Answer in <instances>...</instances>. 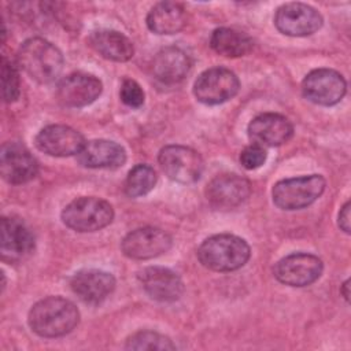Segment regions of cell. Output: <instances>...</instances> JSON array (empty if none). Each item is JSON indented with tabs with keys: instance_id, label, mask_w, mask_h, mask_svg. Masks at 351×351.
Segmentation results:
<instances>
[{
	"instance_id": "6da1fadb",
	"label": "cell",
	"mask_w": 351,
	"mask_h": 351,
	"mask_svg": "<svg viewBox=\"0 0 351 351\" xmlns=\"http://www.w3.org/2000/svg\"><path fill=\"white\" fill-rule=\"evenodd\" d=\"M29 326L41 337H60L70 333L80 321L78 308L60 296L37 302L29 311Z\"/></svg>"
},
{
	"instance_id": "7a4b0ae2",
	"label": "cell",
	"mask_w": 351,
	"mask_h": 351,
	"mask_svg": "<svg viewBox=\"0 0 351 351\" xmlns=\"http://www.w3.org/2000/svg\"><path fill=\"white\" fill-rule=\"evenodd\" d=\"M18 63L32 80L38 84H49L62 73L63 55L52 43L41 37H32L19 47Z\"/></svg>"
},
{
	"instance_id": "3957f363",
	"label": "cell",
	"mask_w": 351,
	"mask_h": 351,
	"mask_svg": "<svg viewBox=\"0 0 351 351\" xmlns=\"http://www.w3.org/2000/svg\"><path fill=\"white\" fill-rule=\"evenodd\" d=\"M251 255L245 240L234 234H215L206 239L199 250L200 263L214 271H233L243 267Z\"/></svg>"
},
{
	"instance_id": "277c9868",
	"label": "cell",
	"mask_w": 351,
	"mask_h": 351,
	"mask_svg": "<svg viewBox=\"0 0 351 351\" xmlns=\"http://www.w3.org/2000/svg\"><path fill=\"white\" fill-rule=\"evenodd\" d=\"M111 204L95 196H82L70 202L62 211L63 223L75 232H96L112 222Z\"/></svg>"
},
{
	"instance_id": "5b68a950",
	"label": "cell",
	"mask_w": 351,
	"mask_h": 351,
	"mask_svg": "<svg viewBox=\"0 0 351 351\" xmlns=\"http://www.w3.org/2000/svg\"><path fill=\"white\" fill-rule=\"evenodd\" d=\"M325 185L326 181L319 174L285 178L273 186V202L281 210H300L313 204L324 193Z\"/></svg>"
},
{
	"instance_id": "8992f818",
	"label": "cell",
	"mask_w": 351,
	"mask_h": 351,
	"mask_svg": "<svg viewBox=\"0 0 351 351\" xmlns=\"http://www.w3.org/2000/svg\"><path fill=\"white\" fill-rule=\"evenodd\" d=\"M163 173L181 184L196 182L203 173L204 162L200 154L185 145H167L158 156Z\"/></svg>"
},
{
	"instance_id": "52a82bcc",
	"label": "cell",
	"mask_w": 351,
	"mask_h": 351,
	"mask_svg": "<svg viewBox=\"0 0 351 351\" xmlns=\"http://www.w3.org/2000/svg\"><path fill=\"white\" fill-rule=\"evenodd\" d=\"M240 81L237 75L225 67H213L203 71L193 85L195 97L208 106L228 101L237 95Z\"/></svg>"
},
{
	"instance_id": "ba28073f",
	"label": "cell",
	"mask_w": 351,
	"mask_h": 351,
	"mask_svg": "<svg viewBox=\"0 0 351 351\" xmlns=\"http://www.w3.org/2000/svg\"><path fill=\"white\" fill-rule=\"evenodd\" d=\"M347 84L340 73L332 69H317L310 71L303 82V96L319 106L337 104L346 95Z\"/></svg>"
},
{
	"instance_id": "9c48e42d",
	"label": "cell",
	"mask_w": 351,
	"mask_h": 351,
	"mask_svg": "<svg viewBox=\"0 0 351 351\" xmlns=\"http://www.w3.org/2000/svg\"><path fill=\"white\" fill-rule=\"evenodd\" d=\"M322 270L324 265L318 256L306 252H296L276 263L274 276L285 285L307 287L321 277Z\"/></svg>"
},
{
	"instance_id": "30bf717a",
	"label": "cell",
	"mask_w": 351,
	"mask_h": 351,
	"mask_svg": "<svg viewBox=\"0 0 351 351\" xmlns=\"http://www.w3.org/2000/svg\"><path fill=\"white\" fill-rule=\"evenodd\" d=\"M274 25L285 36L304 37L322 26V16L308 4L287 3L277 10Z\"/></svg>"
},
{
	"instance_id": "8fae6325",
	"label": "cell",
	"mask_w": 351,
	"mask_h": 351,
	"mask_svg": "<svg viewBox=\"0 0 351 351\" xmlns=\"http://www.w3.org/2000/svg\"><path fill=\"white\" fill-rule=\"evenodd\" d=\"M121 247L130 259H152L170 250L171 237L159 228L144 226L128 233Z\"/></svg>"
},
{
	"instance_id": "7c38bea8",
	"label": "cell",
	"mask_w": 351,
	"mask_h": 351,
	"mask_svg": "<svg viewBox=\"0 0 351 351\" xmlns=\"http://www.w3.org/2000/svg\"><path fill=\"white\" fill-rule=\"evenodd\" d=\"M103 90L101 81L86 73H73L62 78L56 88V99L64 107L80 108L93 103Z\"/></svg>"
},
{
	"instance_id": "4fadbf2b",
	"label": "cell",
	"mask_w": 351,
	"mask_h": 351,
	"mask_svg": "<svg viewBox=\"0 0 351 351\" xmlns=\"http://www.w3.org/2000/svg\"><path fill=\"white\" fill-rule=\"evenodd\" d=\"M251 193V184L247 178L234 173H223L214 177L207 188L208 203L218 210H230L240 206Z\"/></svg>"
},
{
	"instance_id": "5bb4252c",
	"label": "cell",
	"mask_w": 351,
	"mask_h": 351,
	"mask_svg": "<svg viewBox=\"0 0 351 351\" xmlns=\"http://www.w3.org/2000/svg\"><path fill=\"white\" fill-rule=\"evenodd\" d=\"M0 171L7 182L19 185L37 176L38 162L25 145L8 141L1 145Z\"/></svg>"
},
{
	"instance_id": "9a60e30c",
	"label": "cell",
	"mask_w": 351,
	"mask_h": 351,
	"mask_svg": "<svg viewBox=\"0 0 351 351\" xmlns=\"http://www.w3.org/2000/svg\"><path fill=\"white\" fill-rule=\"evenodd\" d=\"M85 144L82 134L66 125H49L36 136V147L49 156L77 155Z\"/></svg>"
},
{
	"instance_id": "2e32d148",
	"label": "cell",
	"mask_w": 351,
	"mask_h": 351,
	"mask_svg": "<svg viewBox=\"0 0 351 351\" xmlns=\"http://www.w3.org/2000/svg\"><path fill=\"white\" fill-rule=\"evenodd\" d=\"M138 280L147 295L158 302H176L184 292V284L180 276L167 267H145L138 273Z\"/></svg>"
},
{
	"instance_id": "e0dca14e",
	"label": "cell",
	"mask_w": 351,
	"mask_h": 351,
	"mask_svg": "<svg viewBox=\"0 0 351 351\" xmlns=\"http://www.w3.org/2000/svg\"><path fill=\"white\" fill-rule=\"evenodd\" d=\"M293 134V126L288 118L276 112H265L255 117L248 125V136L261 147H278Z\"/></svg>"
},
{
	"instance_id": "ac0fdd59",
	"label": "cell",
	"mask_w": 351,
	"mask_h": 351,
	"mask_svg": "<svg viewBox=\"0 0 351 351\" xmlns=\"http://www.w3.org/2000/svg\"><path fill=\"white\" fill-rule=\"evenodd\" d=\"M34 250V237L26 225L18 218H1V259L21 262Z\"/></svg>"
},
{
	"instance_id": "d6986e66",
	"label": "cell",
	"mask_w": 351,
	"mask_h": 351,
	"mask_svg": "<svg viewBox=\"0 0 351 351\" xmlns=\"http://www.w3.org/2000/svg\"><path fill=\"white\" fill-rule=\"evenodd\" d=\"M70 287L84 303L99 304L114 291L115 278L103 270H81L71 277Z\"/></svg>"
},
{
	"instance_id": "ffe728a7",
	"label": "cell",
	"mask_w": 351,
	"mask_h": 351,
	"mask_svg": "<svg viewBox=\"0 0 351 351\" xmlns=\"http://www.w3.org/2000/svg\"><path fill=\"white\" fill-rule=\"evenodd\" d=\"M77 160L88 169H118L126 162V151L115 141L90 140L77 154Z\"/></svg>"
},
{
	"instance_id": "44dd1931",
	"label": "cell",
	"mask_w": 351,
	"mask_h": 351,
	"mask_svg": "<svg viewBox=\"0 0 351 351\" xmlns=\"http://www.w3.org/2000/svg\"><path fill=\"white\" fill-rule=\"evenodd\" d=\"M191 70L189 56L180 48L167 47L159 51L152 60V74L163 84H177Z\"/></svg>"
},
{
	"instance_id": "7402d4cb",
	"label": "cell",
	"mask_w": 351,
	"mask_h": 351,
	"mask_svg": "<svg viewBox=\"0 0 351 351\" xmlns=\"http://www.w3.org/2000/svg\"><path fill=\"white\" fill-rule=\"evenodd\" d=\"M185 23V8L176 1L156 3L147 15V26L155 34H176L184 29Z\"/></svg>"
},
{
	"instance_id": "603a6c76",
	"label": "cell",
	"mask_w": 351,
	"mask_h": 351,
	"mask_svg": "<svg viewBox=\"0 0 351 351\" xmlns=\"http://www.w3.org/2000/svg\"><path fill=\"white\" fill-rule=\"evenodd\" d=\"M89 41L97 53L114 62H126L134 53L132 41L117 30H97L90 36Z\"/></svg>"
},
{
	"instance_id": "cb8c5ba5",
	"label": "cell",
	"mask_w": 351,
	"mask_h": 351,
	"mask_svg": "<svg viewBox=\"0 0 351 351\" xmlns=\"http://www.w3.org/2000/svg\"><path fill=\"white\" fill-rule=\"evenodd\" d=\"M211 48L228 58H239L247 55L252 49V40L243 32L230 27H218L210 38Z\"/></svg>"
},
{
	"instance_id": "d4e9b609",
	"label": "cell",
	"mask_w": 351,
	"mask_h": 351,
	"mask_svg": "<svg viewBox=\"0 0 351 351\" xmlns=\"http://www.w3.org/2000/svg\"><path fill=\"white\" fill-rule=\"evenodd\" d=\"M156 184V173L148 165H136L126 177L125 192L130 197L144 196L154 189Z\"/></svg>"
},
{
	"instance_id": "484cf974",
	"label": "cell",
	"mask_w": 351,
	"mask_h": 351,
	"mask_svg": "<svg viewBox=\"0 0 351 351\" xmlns=\"http://www.w3.org/2000/svg\"><path fill=\"white\" fill-rule=\"evenodd\" d=\"M126 350H174L171 340L160 333L141 330L132 335L125 344Z\"/></svg>"
},
{
	"instance_id": "4316f807",
	"label": "cell",
	"mask_w": 351,
	"mask_h": 351,
	"mask_svg": "<svg viewBox=\"0 0 351 351\" xmlns=\"http://www.w3.org/2000/svg\"><path fill=\"white\" fill-rule=\"evenodd\" d=\"M1 81H3V97L7 103H12L19 97L21 84L19 73L14 63L3 58L1 63Z\"/></svg>"
},
{
	"instance_id": "83f0119b",
	"label": "cell",
	"mask_w": 351,
	"mask_h": 351,
	"mask_svg": "<svg viewBox=\"0 0 351 351\" xmlns=\"http://www.w3.org/2000/svg\"><path fill=\"white\" fill-rule=\"evenodd\" d=\"M121 100L133 108H138L144 103V90L134 80H125L122 82L121 90Z\"/></svg>"
},
{
	"instance_id": "f1b7e54d",
	"label": "cell",
	"mask_w": 351,
	"mask_h": 351,
	"mask_svg": "<svg viewBox=\"0 0 351 351\" xmlns=\"http://www.w3.org/2000/svg\"><path fill=\"white\" fill-rule=\"evenodd\" d=\"M266 158H267V154L265 148L254 143L245 147L240 154V162L243 167L247 170H254L261 167L266 162Z\"/></svg>"
},
{
	"instance_id": "f546056e",
	"label": "cell",
	"mask_w": 351,
	"mask_h": 351,
	"mask_svg": "<svg viewBox=\"0 0 351 351\" xmlns=\"http://www.w3.org/2000/svg\"><path fill=\"white\" fill-rule=\"evenodd\" d=\"M339 226L346 233H350V202H347L339 213Z\"/></svg>"
},
{
	"instance_id": "4dcf8cb0",
	"label": "cell",
	"mask_w": 351,
	"mask_h": 351,
	"mask_svg": "<svg viewBox=\"0 0 351 351\" xmlns=\"http://www.w3.org/2000/svg\"><path fill=\"white\" fill-rule=\"evenodd\" d=\"M350 281L348 280H346L344 281V284L341 285V293H343V296H344V299L346 300H348V298H350V292H348V288H350Z\"/></svg>"
}]
</instances>
